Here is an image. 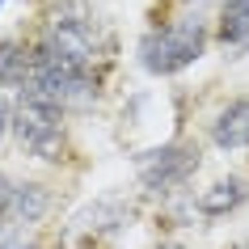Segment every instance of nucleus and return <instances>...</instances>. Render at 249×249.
<instances>
[{"label": "nucleus", "instance_id": "f257e3e1", "mask_svg": "<svg viewBox=\"0 0 249 249\" xmlns=\"http://www.w3.org/2000/svg\"><path fill=\"white\" fill-rule=\"evenodd\" d=\"M118 55V38L89 0H55L38 21V34L30 42V59L59 76L102 80Z\"/></svg>", "mask_w": 249, "mask_h": 249}, {"label": "nucleus", "instance_id": "f03ea898", "mask_svg": "<svg viewBox=\"0 0 249 249\" xmlns=\"http://www.w3.org/2000/svg\"><path fill=\"white\" fill-rule=\"evenodd\" d=\"M207 47H211V17L195 0H178L173 13H165L140 34L135 64L148 76H178L186 68H195L207 55Z\"/></svg>", "mask_w": 249, "mask_h": 249}, {"label": "nucleus", "instance_id": "7ed1b4c3", "mask_svg": "<svg viewBox=\"0 0 249 249\" xmlns=\"http://www.w3.org/2000/svg\"><path fill=\"white\" fill-rule=\"evenodd\" d=\"M203 169V148L186 135H173L165 144L148 148L135 157V182L148 198H160V203H173V198H186L195 173Z\"/></svg>", "mask_w": 249, "mask_h": 249}, {"label": "nucleus", "instance_id": "20e7f679", "mask_svg": "<svg viewBox=\"0 0 249 249\" xmlns=\"http://www.w3.org/2000/svg\"><path fill=\"white\" fill-rule=\"evenodd\" d=\"M9 135L38 165H59V160H68V114L34 102V97H17L13 102V131Z\"/></svg>", "mask_w": 249, "mask_h": 249}, {"label": "nucleus", "instance_id": "39448f33", "mask_svg": "<svg viewBox=\"0 0 249 249\" xmlns=\"http://www.w3.org/2000/svg\"><path fill=\"white\" fill-rule=\"evenodd\" d=\"M55 198L51 186L38 178H17V173L0 169V232L9 228H38L51 215Z\"/></svg>", "mask_w": 249, "mask_h": 249}, {"label": "nucleus", "instance_id": "423d86ee", "mask_svg": "<svg viewBox=\"0 0 249 249\" xmlns=\"http://www.w3.org/2000/svg\"><path fill=\"white\" fill-rule=\"evenodd\" d=\"M135 220V203L123 195H102L93 198L85 211H76L72 215V228H68V236L72 241H80V245H97V241H110V236L127 232Z\"/></svg>", "mask_w": 249, "mask_h": 249}, {"label": "nucleus", "instance_id": "0eeeda50", "mask_svg": "<svg viewBox=\"0 0 249 249\" xmlns=\"http://www.w3.org/2000/svg\"><path fill=\"white\" fill-rule=\"evenodd\" d=\"M249 203V182L241 173H228V178H215L207 190L190 195V211L195 220H228Z\"/></svg>", "mask_w": 249, "mask_h": 249}, {"label": "nucleus", "instance_id": "6e6552de", "mask_svg": "<svg viewBox=\"0 0 249 249\" xmlns=\"http://www.w3.org/2000/svg\"><path fill=\"white\" fill-rule=\"evenodd\" d=\"M207 140L220 152H249V93L224 102L207 123Z\"/></svg>", "mask_w": 249, "mask_h": 249}, {"label": "nucleus", "instance_id": "1a4fd4ad", "mask_svg": "<svg viewBox=\"0 0 249 249\" xmlns=\"http://www.w3.org/2000/svg\"><path fill=\"white\" fill-rule=\"evenodd\" d=\"M211 38L232 55L249 51V0H220L215 21H211Z\"/></svg>", "mask_w": 249, "mask_h": 249}, {"label": "nucleus", "instance_id": "9d476101", "mask_svg": "<svg viewBox=\"0 0 249 249\" xmlns=\"http://www.w3.org/2000/svg\"><path fill=\"white\" fill-rule=\"evenodd\" d=\"M30 76V42L26 38H0V89H26Z\"/></svg>", "mask_w": 249, "mask_h": 249}, {"label": "nucleus", "instance_id": "9b49d317", "mask_svg": "<svg viewBox=\"0 0 249 249\" xmlns=\"http://www.w3.org/2000/svg\"><path fill=\"white\" fill-rule=\"evenodd\" d=\"M0 249H42L38 228H9L0 232Z\"/></svg>", "mask_w": 249, "mask_h": 249}, {"label": "nucleus", "instance_id": "f8f14e48", "mask_svg": "<svg viewBox=\"0 0 249 249\" xmlns=\"http://www.w3.org/2000/svg\"><path fill=\"white\" fill-rule=\"evenodd\" d=\"M9 131H13V97L0 89V144L9 140Z\"/></svg>", "mask_w": 249, "mask_h": 249}, {"label": "nucleus", "instance_id": "ddd939ff", "mask_svg": "<svg viewBox=\"0 0 249 249\" xmlns=\"http://www.w3.org/2000/svg\"><path fill=\"white\" fill-rule=\"evenodd\" d=\"M157 249H186V245H182V241H160Z\"/></svg>", "mask_w": 249, "mask_h": 249}, {"label": "nucleus", "instance_id": "4468645a", "mask_svg": "<svg viewBox=\"0 0 249 249\" xmlns=\"http://www.w3.org/2000/svg\"><path fill=\"white\" fill-rule=\"evenodd\" d=\"M232 249H249V241H236V245H232Z\"/></svg>", "mask_w": 249, "mask_h": 249}, {"label": "nucleus", "instance_id": "2eb2a0df", "mask_svg": "<svg viewBox=\"0 0 249 249\" xmlns=\"http://www.w3.org/2000/svg\"><path fill=\"white\" fill-rule=\"evenodd\" d=\"M4 4H9V0H0V13H4Z\"/></svg>", "mask_w": 249, "mask_h": 249}]
</instances>
